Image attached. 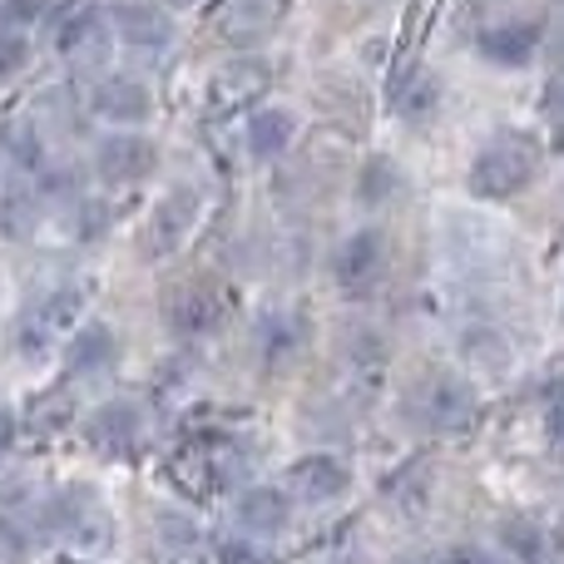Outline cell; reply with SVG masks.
<instances>
[{"instance_id":"cell-26","label":"cell","mask_w":564,"mask_h":564,"mask_svg":"<svg viewBox=\"0 0 564 564\" xmlns=\"http://www.w3.org/2000/svg\"><path fill=\"white\" fill-rule=\"evenodd\" d=\"M65 416H69V397H59V391H50V397L40 401L35 411H30V421H35L40 431H55V426H65Z\"/></svg>"},{"instance_id":"cell-11","label":"cell","mask_w":564,"mask_h":564,"mask_svg":"<svg viewBox=\"0 0 564 564\" xmlns=\"http://www.w3.org/2000/svg\"><path fill=\"white\" fill-rule=\"evenodd\" d=\"M347 466H341L337 456H307L297 460V466L288 470V486L297 500H307V506H322V500H337L341 490H347Z\"/></svg>"},{"instance_id":"cell-31","label":"cell","mask_w":564,"mask_h":564,"mask_svg":"<svg viewBox=\"0 0 564 564\" xmlns=\"http://www.w3.org/2000/svg\"><path fill=\"white\" fill-rule=\"evenodd\" d=\"M40 6H45V0H6V25H25V20H35L40 15Z\"/></svg>"},{"instance_id":"cell-20","label":"cell","mask_w":564,"mask_h":564,"mask_svg":"<svg viewBox=\"0 0 564 564\" xmlns=\"http://www.w3.org/2000/svg\"><path fill=\"white\" fill-rule=\"evenodd\" d=\"M30 218H35V194H30V184L20 178L15 188H6V208H0V224H6L10 234H20V228H30Z\"/></svg>"},{"instance_id":"cell-18","label":"cell","mask_w":564,"mask_h":564,"mask_svg":"<svg viewBox=\"0 0 564 564\" xmlns=\"http://www.w3.org/2000/svg\"><path fill=\"white\" fill-rule=\"evenodd\" d=\"M397 184H401V174H397V164H391V159H371L367 169H361V204H387L391 194H397Z\"/></svg>"},{"instance_id":"cell-32","label":"cell","mask_w":564,"mask_h":564,"mask_svg":"<svg viewBox=\"0 0 564 564\" xmlns=\"http://www.w3.org/2000/svg\"><path fill=\"white\" fill-rule=\"evenodd\" d=\"M15 436H20V426H15V411H10V406H0V460L10 456V446H15Z\"/></svg>"},{"instance_id":"cell-19","label":"cell","mask_w":564,"mask_h":564,"mask_svg":"<svg viewBox=\"0 0 564 564\" xmlns=\"http://www.w3.org/2000/svg\"><path fill=\"white\" fill-rule=\"evenodd\" d=\"M436 99H441V79L431 69H416L406 79V89H401V115H426Z\"/></svg>"},{"instance_id":"cell-25","label":"cell","mask_w":564,"mask_h":564,"mask_svg":"<svg viewBox=\"0 0 564 564\" xmlns=\"http://www.w3.org/2000/svg\"><path fill=\"white\" fill-rule=\"evenodd\" d=\"M6 139H10V159H15V164H40V144H35V129L30 124H10Z\"/></svg>"},{"instance_id":"cell-27","label":"cell","mask_w":564,"mask_h":564,"mask_svg":"<svg viewBox=\"0 0 564 564\" xmlns=\"http://www.w3.org/2000/svg\"><path fill=\"white\" fill-rule=\"evenodd\" d=\"M466 351H470V357H480L486 367H506V347H500L496 332H470Z\"/></svg>"},{"instance_id":"cell-4","label":"cell","mask_w":564,"mask_h":564,"mask_svg":"<svg viewBox=\"0 0 564 564\" xmlns=\"http://www.w3.org/2000/svg\"><path fill=\"white\" fill-rule=\"evenodd\" d=\"M154 164H159V149L149 144L144 134H109V139H99V149H95V174L115 188L149 178Z\"/></svg>"},{"instance_id":"cell-29","label":"cell","mask_w":564,"mask_h":564,"mask_svg":"<svg viewBox=\"0 0 564 564\" xmlns=\"http://www.w3.org/2000/svg\"><path fill=\"white\" fill-rule=\"evenodd\" d=\"M218 564H263V555L253 545H243V540H224L218 545Z\"/></svg>"},{"instance_id":"cell-16","label":"cell","mask_w":564,"mask_h":564,"mask_svg":"<svg viewBox=\"0 0 564 564\" xmlns=\"http://www.w3.org/2000/svg\"><path fill=\"white\" fill-rule=\"evenodd\" d=\"M234 516H238V525L253 530V535H273V530L288 525V500H282L278 490H243Z\"/></svg>"},{"instance_id":"cell-2","label":"cell","mask_w":564,"mask_h":564,"mask_svg":"<svg viewBox=\"0 0 564 564\" xmlns=\"http://www.w3.org/2000/svg\"><path fill=\"white\" fill-rule=\"evenodd\" d=\"M45 525L50 535H59L65 545H79V550H105L115 540V520H109V510L99 506V496L89 486L55 490V500L45 510Z\"/></svg>"},{"instance_id":"cell-9","label":"cell","mask_w":564,"mask_h":564,"mask_svg":"<svg viewBox=\"0 0 564 564\" xmlns=\"http://www.w3.org/2000/svg\"><path fill=\"white\" fill-rule=\"evenodd\" d=\"M421 416L441 431H456L476 416V391L460 377H431L426 391H421Z\"/></svg>"},{"instance_id":"cell-34","label":"cell","mask_w":564,"mask_h":564,"mask_svg":"<svg viewBox=\"0 0 564 564\" xmlns=\"http://www.w3.org/2000/svg\"><path fill=\"white\" fill-rule=\"evenodd\" d=\"M85 234H105V208H85Z\"/></svg>"},{"instance_id":"cell-13","label":"cell","mask_w":564,"mask_h":564,"mask_svg":"<svg viewBox=\"0 0 564 564\" xmlns=\"http://www.w3.org/2000/svg\"><path fill=\"white\" fill-rule=\"evenodd\" d=\"M540 45V25L535 20H506V25H490L480 30V55L490 65H506V69H520Z\"/></svg>"},{"instance_id":"cell-14","label":"cell","mask_w":564,"mask_h":564,"mask_svg":"<svg viewBox=\"0 0 564 564\" xmlns=\"http://www.w3.org/2000/svg\"><path fill=\"white\" fill-rule=\"evenodd\" d=\"M55 45L65 50L69 59H79V65H99V59H105V45H109V30L95 10H79V15H69L65 25H59Z\"/></svg>"},{"instance_id":"cell-5","label":"cell","mask_w":564,"mask_h":564,"mask_svg":"<svg viewBox=\"0 0 564 564\" xmlns=\"http://www.w3.org/2000/svg\"><path fill=\"white\" fill-rule=\"evenodd\" d=\"M381 263H387V243H381V234L361 228V234H351L347 243L337 248V258H332V278H337V288H341V292L361 297V292L377 288Z\"/></svg>"},{"instance_id":"cell-22","label":"cell","mask_w":564,"mask_h":564,"mask_svg":"<svg viewBox=\"0 0 564 564\" xmlns=\"http://www.w3.org/2000/svg\"><path fill=\"white\" fill-rule=\"evenodd\" d=\"M159 535H164V550H194L198 545V525L188 516H159Z\"/></svg>"},{"instance_id":"cell-8","label":"cell","mask_w":564,"mask_h":564,"mask_svg":"<svg viewBox=\"0 0 564 564\" xmlns=\"http://www.w3.org/2000/svg\"><path fill=\"white\" fill-rule=\"evenodd\" d=\"M268 85H273V69L263 59H234V65H224L214 75L208 99H214V109H243V105H258Z\"/></svg>"},{"instance_id":"cell-21","label":"cell","mask_w":564,"mask_h":564,"mask_svg":"<svg viewBox=\"0 0 564 564\" xmlns=\"http://www.w3.org/2000/svg\"><path fill=\"white\" fill-rule=\"evenodd\" d=\"M263 347H268V357H282V351H297L302 347V327H297V322H292V317H273V322H268V327H263Z\"/></svg>"},{"instance_id":"cell-17","label":"cell","mask_w":564,"mask_h":564,"mask_svg":"<svg viewBox=\"0 0 564 564\" xmlns=\"http://www.w3.org/2000/svg\"><path fill=\"white\" fill-rule=\"evenodd\" d=\"M119 35L139 50H159L169 45V20L154 6H124L119 10Z\"/></svg>"},{"instance_id":"cell-7","label":"cell","mask_w":564,"mask_h":564,"mask_svg":"<svg viewBox=\"0 0 564 564\" xmlns=\"http://www.w3.org/2000/svg\"><path fill=\"white\" fill-rule=\"evenodd\" d=\"M224 322V297H218L208 282H188L169 297V327L178 337H208V332Z\"/></svg>"},{"instance_id":"cell-28","label":"cell","mask_w":564,"mask_h":564,"mask_svg":"<svg viewBox=\"0 0 564 564\" xmlns=\"http://www.w3.org/2000/svg\"><path fill=\"white\" fill-rule=\"evenodd\" d=\"M545 431H550V446H555V451H564V387H555V391H550Z\"/></svg>"},{"instance_id":"cell-3","label":"cell","mask_w":564,"mask_h":564,"mask_svg":"<svg viewBox=\"0 0 564 564\" xmlns=\"http://www.w3.org/2000/svg\"><path fill=\"white\" fill-rule=\"evenodd\" d=\"M194 224H198V194L194 188H174V194H164L154 204V214H149L144 234H139L144 258H154V263L174 258L178 248H184V238L194 234Z\"/></svg>"},{"instance_id":"cell-35","label":"cell","mask_w":564,"mask_h":564,"mask_svg":"<svg viewBox=\"0 0 564 564\" xmlns=\"http://www.w3.org/2000/svg\"><path fill=\"white\" fill-rule=\"evenodd\" d=\"M169 6H178V10H188V6H198V0H169Z\"/></svg>"},{"instance_id":"cell-24","label":"cell","mask_w":564,"mask_h":564,"mask_svg":"<svg viewBox=\"0 0 564 564\" xmlns=\"http://www.w3.org/2000/svg\"><path fill=\"white\" fill-rule=\"evenodd\" d=\"M506 545L516 550L520 560H540V550H545V545H540V530L525 525V520H510V525H506Z\"/></svg>"},{"instance_id":"cell-6","label":"cell","mask_w":564,"mask_h":564,"mask_svg":"<svg viewBox=\"0 0 564 564\" xmlns=\"http://www.w3.org/2000/svg\"><path fill=\"white\" fill-rule=\"evenodd\" d=\"M89 441H95L99 456H134L139 441H144V411L134 401H105V406L89 416Z\"/></svg>"},{"instance_id":"cell-33","label":"cell","mask_w":564,"mask_h":564,"mask_svg":"<svg viewBox=\"0 0 564 564\" xmlns=\"http://www.w3.org/2000/svg\"><path fill=\"white\" fill-rule=\"evenodd\" d=\"M0 550H6V555H25V530H15L10 520H0Z\"/></svg>"},{"instance_id":"cell-23","label":"cell","mask_w":564,"mask_h":564,"mask_svg":"<svg viewBox=\"0 0 564 564\" xmlns=\"http://www.w3.org/2000/svg\"><path fill=\"white\" fill-rule=\"evenodd\" d=\"M25 59H30L25 35H20V30H0V79L15 75V69L25 65Z\"/></svg>"},{"instance_id":"cell-15","label":"cell","mask_w":564,"mask_h":564,"mask_svg":"<svg viewBox=\"0 0 564 564\" xmlns=\"http://www.w3.org/2000/svg\"><path fill=\"white\" fill-rule=\"evenodd\" d=\"M292 134H297V124H292L288 109H258V115L248 119V149H253V159L288 154Z\"/></svg>"},{"instance_id":"cell-12","label":"cell","mask_w":564,"mask_h":564,"mask_svg":"<svg viewBox=\"0 0 564 564\" xmlns=\"http://www.w3.org/2000/svg\"><path fill=\"white\" fill-rule=\"evenodd\" d=\"M149 109H154V95L129 75H115L95 89V115L109 119V124H144Z\"/></svg>"},{"instance_id":"cell-30","label":"cell","mask_w":564,"mask_h":564,"mask_svg":"<svg viewBox=\"0 0 564 564\" xmlns=\"http://www.w3.org/2000/svg\"><path fill=\"white\" fill-rule=\"evenodd\" d=\"M446 564H506L496 555V550H486V545H456L446 555Z\"/></svg>"},{"instance_id":"cell-1","label":"cell","mask_w":564,"mask_h":564,"mask_svg":"<svg viewBox=\"0 0 564 564\" xmlns=\"http://www.w3.org/2000/svg\"><path fill=\"white\" fill-rule=\"evenodd\" d=\"M540 169V149L525 134H496L470 164V188L480 198H510L535 178Z\"/></svg>"},{"instance_id":"cell-10","label":"cell","mask_w":564,"mask_h":564,"mask_svg":"<svg viewBox=\"0 0 564 564\" xmlns=\"http://www.w3.org/2000/svg\"><path fill=\"white\" fill-rule=\"evenodd\" d=\"M115 361H119V341L105 322H89L65 341V367L75 377H105V371H115Z\"/></svg>"}]
</instances>
